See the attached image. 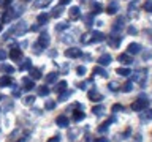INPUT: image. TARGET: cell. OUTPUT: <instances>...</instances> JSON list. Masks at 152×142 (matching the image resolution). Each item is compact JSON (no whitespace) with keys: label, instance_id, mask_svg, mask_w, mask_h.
I'll use <instances>...</instances> for the list:
<instances>
[{"label":"cell","instance_id":"7dc6e473","mask_svg":"<svg viewBox=\"0 0 152 142\" xmlns=\"http://www.w3.org/2000/svg\"><path fill=\"white\" fill-rule=\"evenodd\" d=\"M86 73H87V70H86V66H78V68H76V74H79V76H84Z\"/></svg>","mask_w":152,"mask_h":142},{"label":"cell","instance_id":"be15d7a7","mask_svg":"<svg viewBox=\"0 0 152 142\" xmlns=\"http://www.w3.org/2000/svg\"><path fill=\"white\" fill-rule=\"evenodd\" d=\"M2 28H3V24H2V22H0V32H2Z\"/></svg>","mask_w":152,"mask_h":142},{"label":"cell","instance_id":"e575fe53","mask_svg":"<svg viewBox=\"0 0 152 142\" xmlns=\"http://www.w3.org/2000/svg\"><path fill=\"white\" fill-rule=\"evenodd\" d=\"M22 84H24V87H26L27 90H32V88H35V84H33V80H32V79H27V78H24Z\"/></svg>","mask_w":152,"mask_h":142},{"label":"cell","instance_id":"6125c7cd","mask_svg":"<svg viewBox=\"0 0 152 142\" xmlns=\"http://www.w3.org/2000/svg\"><path fill=\"white\" fill-rule=\"evenodd\" d=\"M2 99H5V96H3V95H2V93H0V101H2Z\"/></svg>","mask_w":152,"mask_h":142},{"label":"cell","instance_id":"60d3db41","mask_svg":"<svg viewBox=\"0 0 152 142\" xmlns=\"http://www.w3.org/2000/svg\"><path fill=\"white\" fill-rule=\"evenodd\" d=\"M132 90H133V84L132 82H125V84L122 85V92L124 93H130Z\"/></svg>","mask_w":152,"mask_h":142},{"label":"cell","instance_id":"4fadbf2b","mask_svg":"<svg viewBox=\"0 0 152 142\" xmlns=\"http://www.w3.org/2000/svg\"><path fill=\"white\" fill-rule=\"evenodd\" d=\"M87 96H89L90 101H102V99H103V95L100 93L98 90H95V88L90 90V92L87 93Z\"/></svg>","mask_w":152,"mask_h":142},{"label":"cell","instance_id":"4dcf8cb0","mask_svg":"<svg viewBox=\"0 0 152 142\" xmlns=\"http://www.w3.org/2000/svg\"><path fill=\"white\" fill-rule=\"evenodd\" d=\"M57 76H59L57 73H49V74L45 78V80H46L48 84H54V82H57Z\"/></svg>","mask_w":152,"mask_h":142},{"label":"cell","instance_id":"ba28073f","mask_svg":"<svg viewBox=\"0 0 152 142\" xmlns=\"http://www.w3.org/2000/svg\"><path fill=\"white\" fill-rule=\"evenodd\" d=\"M124 24H125V17H122V16H119L117 17V21L113 24V33H119L124 28Z\"/></svg>","mask_w":152,"mask_h":142},{"label":"cell","instance_id":"f1b7e54d","mask_svg":"<svg viewBox=\"0 0 152 142\" xmlns=\"http://www.w3.org/2000/svg\"><path fill=\"white\" fill-rule=\"evenodd\" d=\"M37 21L40 25H45V24L49 21V14H46V13H41V14H38V17H37Z\"/></svg>","mask_w":152,"mask_h":142},{"label":"cell","instance_id":"6f0895ef","mask_svg":"<svg viewBox=\"0 0 152 142\" xmlns=\"http://www.w3.org/2000/svg\"><path fill=\"white\" fill-rule=\"evenodd\" d=\"M130 134H132V130H130V128H127L125 133H124V137H125V136H130Z\"/></svg>","mask_w":152,"mask_h":142},{"label":"cell","instance_id":"003e7915","mask_svg":"<svg viewBox=\"0 0 152 142\" xmlns=\"http://www.w3.org/2000/svg\"><path fill=\"white\" fill-rule=\"evenodd\" d=\"M26 2H28V0H26Z\"/></svg>","mask_w":152,"mask_h":142},{"label":"cell","instance_id":"5bb4252c","mask_svg":"<svg viewBox=\"0 0 152 142\" xmlns=\"http://www.w3.org/2000/svg\"><path fill=\"white\" fill-rule=\"evenodd\" d=\"M127 52L130 55H136V54H140V52H141V46L138 44V43H130L128 47H127Z\"/></svg>","mask_w":152,"mask_h":142},{"label":"cell","instance_id":"1f68e13d","mask_svg":"<svg viewBox=\"0 0 152 142\" xmlns=\"http://www.w3.org/2000/svg\"><path fill=\"white\" fill-rule=\"evenodd\" d=\"M37 90H38V95H40V96H48V95L51 93V90L48 88L46 85H41V87H38Z\"/></svg>","mask_w":152,"mask_h":142},{"label":"cell","instance_id":"4316f807","mask_svg":"<svg viewBox=\"0 0 152 142\" xmlns=\"http://www.w3.org/2000/svg\"><path fill=\"white\" fill-rule=\"evenodd\" d=\"M62 13H64V5H59V7L52 8L51 16H52V17H60V16H62Z\"/></svg>","mask_w":152,"mask_h":142},{"label":"cell","instance_id":"f5cc1de1","mask_svg":"<svg viewBox=\"0 0 152 142\" xmlns=\"http://www.w3.org/2000/svg\"><path fill=\"white\" fill-rule=\"evenodd\" d=\"M11 2H13V0H0V5H2V7H10Z\"/></svg>","mask_w":152,"mask_h":142},{"label":"cell","instance_id":"ac0fdd59","mask_svg":"<svg viewBox=\"0 0 152 142\" xmlns=\"http://www.w3.org/2000/svg\"><path fill=\"white\" fill-rule=\"evenodd\" d=\"M28 74H30V78L32 79H40V78H43V73H41V68H32L28 70Z\"/></svg>","mask_w":152,"mask_h":142},{"label":"cell","instance_id":"ab89813d","mask_svg":"<svg viewBox=\"0 0 152 142\" xmlns=\"http://www.w3.org/2000/svg\"><path fill=\"white\" fill-rule=\"evenodd\" d=\"M68 27H70V22H60V24H57V25H56V30L62 32V30H66Z\"/></svg>","mask_w":152,"mask_h":142},{"label":"cell","instance_id":"8d00e7d4","mask_svg":"<svg viewBox=\"0 0 152 142\" xmlns=\"http://www.w3.org/2000/svg\"><path fill=\"white\" fill-rule=\"evenodd\" d=\"M81 43H83V44H89V43H92V33H84V35L81 36Z\"/></svg>","mask_w":152,"mask_h":142},{"label":"cell","instance_id":"816d5d0a","mask_svg":"<svg viewBox=\"0 0 152 142\" xmlns=\"http://www.w3.org/2000/svg\"><path fill=\"white\" fill-rule=\"evenodd\" d=\"M127 30H128V33H130V35H136V33H138V30H136V28L133 27V25H128Z\"/></svg>","mask_w":152,"mask_h":142},{"label":"cell","instance_id":"d6986e66","mask_svg":"<svg viewBox=\"0 0 152 142\" xmlns=\"http://www.w3.org/2000/svg\"><path fill=\"white\" fill-rule=\"evenodd\" d=\"M66 87H68V84H66V80H59L56 85H54V90L57 93H62V92H65Z\"/></svg>","mask_w":152,"mask_h":142},{"label":"cell","instance_id":"94428289","mask_svg":"<svg viewBox=\"0 0 152 142\" xmlns=\"http://www.w3.org/2000/svg\"><path fill=\"white\" fill-rule=\"evenodd\" d=\"M18 142H27V137H21V139H19Z\"/></svg>","mask_w":152,"mask_h":142},{"label":"cell","instance_id":"8fae6325","mask_svg":"<svg viewBox=\"0 0 152 142\" xmlns=\"http://www.w3.org/2000/svg\"><path fill=\"white\" fill-rule=\"evenodd\" d=\"M117 60L124 65H132L133 63V55H130L128 52H124V54H121L117 57Z\"/></svg>","mask_w":152,"mask_h":142},{"label":"cell","instance_id":"d590c367","mask_svg":"<svg viewBox=\"0 0 152 142\" xmlns=\"http://www.w3.org/2000/svg\"><path fill=\"white\" fill-rule=\"evenodd\" d=\"M116 73L119 76H132V70L130 68H117Z\"/></svg>","mask_w":152,"mask_h":142},{"label":"cell","instance_id":"e7e4bbea","mask_svg":"<svg viewBox=\"0 0 152 142\" xmlns=\"http://www.w3.org/2000/svg\"><path fill=\"white\" fill-rule=\"evenodd\" d=\"M83 2H87V0H83Z\"/></svg>","mask_w":152,"mask_h":142},{"label":"cell","instance_id":"ee69618b","mask_svg":"<svg viewBox=\"0 0 152 142\" xmlns=\"http://www.w3.org/2000/svg\"><path fill=\"white\" fill-rule=\"evenodd\" d=\"M108 88L111 90V92H116V90H119V84L114 82V80H111V82L108 84Z\"/></svg>","mask_w":152,"mask_h":142},{"label":"cell","instance_id":"484cf974","mask_svg":"<svg viewBox=\"0 0 152 142\" xmlns=\"http://www.w3.org/2000/svg\"><path fill=\"white\" fill-rule=\"evenodd\" d=\"M117 11H119V7H117L116 2H111V3L106 7V13H108V14H116Z\"/></svg>","mask_w":152,"mask_h":142},{"label":"cell","instance_id":"7bdbcfd3","mask_svg":"<svg viewBox=\"0 0 152 142\" xmlns=\"http://www.w3.org/2000/svg\"><path fill=\"white\" fill-rule=\"evenodd\" d=\"M121 111H124V106H122V104H113V107H111V112H113V114L121 112Z\"/></svg>","mask_w":152,"mask_h":142},{"label":"cell","instance_id":"7402d4cb","mask_svg":"<svg viewBox=\"0 0 152 142\" xmlns=\"http://www.w3.org/2000/svg\"><path fill=\"white\" fill-rule=\"evenodd\" d=\"M79 133H81V130L79 128H73V130H68V141H76L78 139V136H79Z\"/></svg>","mask_w":152,"mask_h":142},{"label":"cell","instance_id":"db71d44e","mask_svg":"<svg viewBox=\"0 0 152 142\" xmlns=\"http://www.w3.org/2000/svg\"><path fill=\"white\" fill-rule=\"evenodd\" d=\"M13 96H19V95H21V90H19L18 87H16V85H14V88H13Z\"/></svg>","mask_w":152,"mask_h":142},{"label":"cell","instance_id":"f35d334b","mask_svg":"<svg viewBox=\"0 0 152 142\" xmlns=\"http://www.w3.org/2000/svg\"><path fill=\"white\" fill-rule=\"evenodd\" d=\"M102 112H104V107L102 106V104H97V106L92 107V114H95V115H100Z\"/></svg>","mask_w":152,"mask_h":142},{"label":"cell","instance_id":"91938a15","mask_svg":"<svg viewBox=\"0 0 152 142\" xmlns=\"http://www.w3.org/2000/svg\"><path fill=\"white\" fill-rule=\"evenodd\" d=\"M141 141H142V136H141V134H138V136H136V141H135V142H141Z\"/></svg>","mask_w":152,"mask_h":142},{"label":"cell","instance_id":"bcb514c9","mask_svg":"<svg viewBox=\"0 0 152 142\" xmlns=\"http://www.w3.org/2000/svg\"><path fill=\"white\" fill-rule=\"evenodd\" d=\"M45 109H48V111H52V109H56V101H46Z\"/></svg>","mask_w":152,"mask_h":142},{"label":"cell","instance_id":"d6a6232c","mask_svg":"<svg viewBox=\"0 0 152 142\" xmlns=\"http://www.w3.org/2000/svg\"><path fill=\"white\" fill-rule=\"evenodd\" d=\"M30 68H32V60L30 59H26L22 62V65L19 66V70H21V71H26V70H30Z\"/></svg>","mask_w":152,"mask_h":142},{"label":"cell","instance_id":"11a10c76","mask_svg":"<svg viewBox=\"0 0 152 142\" xmlns=\"http://www.w3.org/2000/svg\"><path fill=\"white\" fill-rule=\"evenodd\" d=\"M48 142H60V137H59V136H54V137H51Z\"/></svg>","mask_w":152,"mask_h":142},{"label":"cell","instance_id":"681fc988","mask_svg":"<svg viewBox=\"0 0 152 142\" xmlns=\"http://www.w3.org/2000/svg\"><path fill=\"white\" fill-rule=\"evenodd\" d=\"M89 85H90V80H86V82L78 84V87H79V88H83V90H86V87H89Z\"/></svg>","mask_w":152,"mask_h":142},{"label":"cell","instance_id":"e0dca14e","mask_svg":"<svg viewBox=\"0 0 152 142\" xmlns=\"http://www.w3.org/2000/svg\"><path fill=\"white\" fill-rule=\"evenodd\" d=\"M111 60H113V57L109 55V54H103V55L98 59V65H100V66H108L109 63H111Z\"/></svg>","mask_w":152,"mask_h":142},{"label":"cell","instance_id":"277c9868","mask_svg":"<svg viewBox=\"0 0 152 142\" xmlns=\"http://www.w3.org/2000/svg\"><path fill=\"white\" fill-rule=\"evenodd\" d=\"M106 43L109 44V47H114V49H117L119 46H121L122 43V38L117 35V33H111L108 38H106Z\"/></svg>","mask_w":152,"mask_h":142},{"label":"cell","instance_id":"8992f818","mask_svg":"<svg viewBox=\"0 0 152 142\" xmlns=\"http://www.w3.org/2000/svg\"><path fill=\"white\" fill-rule=\"evenodd\" d=\"M146 73L147 71L146 70H142V71H136V73H132V80H135V82L138 84H144L146 82Z\"/></svg>","mask_w":152,"mask_h":142},{"label":"cell","instance_id":"836d02e7","mask_svg":"<svg viewBox=\"0 0 152 142\" xmlns=\"http://www.w3.org/2000/svg\"><path fill=\"white\" fill-rule=\"evenodd\" d=\"M71 93H73L71 90H65V92H62V93L59 95V101H64V103H65L66 99L71 96Z\"/></svg>","mask_w":152,"mask_h":142},{"label":"cell","instance_id":"cb8c5ba5","mask_svg":"<svg viewBox=\"0 0 152 142\" xmlns=\"http://www.w3.org/2000/svg\"><path fill=\"white\" fill-rule=\"evenodd\" d=\"M13 84V78L11 76H2L0 78V87H8Z\"/></svg>","mask_w":152,"mask_h":142},{"label":"cell","instance_id":"d4e9b609","mask_svg":"<svg viewBox=\"0 0 152 142\" xmlns=\"http://www.w3.org/2000/svg\"><path fill=\"white\" fill-rule=\"evenodd\" d=\"M51 5V0H37L33 2V8H46Z\"/></svg>","mask_w":152,"mask_h":142},{"label":"cell","instance_id":"6da1fadb","mask_svg":"<svg viewBox=\"0 0 152 142\" xmlns=\"http://www.w3.org/2000/svg\"><path fill=\"white\" fill-rule=\"evenodd\" d=\"M27 24L26 22H24V21H21V22H19L18 24V25H14L13 28H10V30L7 32V33H5V35H3V38H5V40H7V38L10 36V35H14V36H21V35H24V33H26L27 32Z\"/></svg>","mask_w":152,"mask_h":142},{"label":"cell","instance_id":"74e56055","mask_svg":"<svg viewBox=\"0 0 152 142\" xmlns=\"http://www.w3.org/2000/svg\"><path fill=\"white\" fill-rule=\"evenodd\" d=\"M26 106H33V103H35V96L33 95H28V96L24 98V101H22Z\"/></svg>","mask_w":152,"mask_h":142},{"label":"cell","instance_id":"44dd1931","mask_svg":"<svg viewBox=\"0 0 152 142\" xmlns=\"http://www.w3.org/2000/svg\"><path fill=\"white\" fill-rule=\"evenodd\" d=\"M103 40H106V36L102 32H92V43H102Z\"/></svg>","mask_w":152,"mask_h":142},{"label":"cell","instance_id":"2e32d148","mask_svg":"<svg viewBox=\"0 0 152 142\" xmlns=\"http://www.w3.org/2000/svg\"><path fill=\"white\" fill-rule=\"evenodd\" d=\"M140 118L142 122H149V120H152V109H144V111H141L140 112Z\"/></svg>","mask_w":152,"mask_h":142},{"label":"cell","instance_id":"f6af8a7d","mask_svg":"<svg viewBox=\"0 0 152 142\" xmlns=\"http://www.w3.org/2000/svg\"><path fill=\"white\" fill-rule=\"evenodd\" d=\"M73 40H75V38H73V35H64V36H62V41H64V43H66V44H70V43H73Z\"/></svg>","mask_w":152,"mask_h":142},{"label":"cell","instance_id":"30bf717a","mask_svg":"<svg viewBox=\"0 0 152 142\" xmlns=\"http://www.w3.org/2000/svg\"><path fill=\"white\" fill-rule=\"evenodd\" d=\"M8 57H10V59H11L13 62H18V60L22 59V51L19 49V47H13L11 52L8 54Z\"/></svg>","mask_w":152,"mask_h":142},{"label":"cell","instance_id":"3957f363","mask_svg":"<svg viewBox=\"0 0 152 142\" xmlns=\"http://www.w3.org/2000/svg\"><path fill=\"white\" fill-rule=\"evenodd\" d=\"M147 107H149V101H147L144 96L136 99V101H133L132 106H130V109L135 111V112H141V111H144V109H147Z\"/></svg>","mask_w":152,"mask_h":142},{"label":"cell","instance_id":"b9f144b4","mask_svg":"<svg viewBox=\"0 0 152 142\" xmlns=\"http://www.w3.org/2000/svg\"><path fill=\"white\" fill-rule=\"evenodd\" d=\"M142 8H144L146 13H152V0H146L144 5H142Z\"/></svg>","mask_w":152,"mask_h":142},{"label":"cell","instance_id":"9a60e30c","mask_svg":"<svg viewBox=\"0 0 152 142\" xmlns=\"http://www.w3.org/2000/svg\"><path fill=\"white\" fill-rule=\"evenodd\" d=\"M10 9H11V13H13L14 17H19L24 13V7H22V5H10Z\"/></svg>","mask_w":152,"mask_h":142},{"label":"cell","instance_id":"f907efd6","mask_svg":"<svg viewBox=\"0 0 152 142\" xmlns=\"http://www.w3.org/2000/svg\"><path fill=\"white\" fill-rule=\"evenodd\" d=\"M8 57V54H7V51H3V49H0V62H3L5 59Z\"/></svg>","mask_w":152,"mask_h":142},{"label":"cell","instance_id":"7c38bea8","mask_svg":"<svg viewBox=\"0 0 152 142\" xmlns=\"http://www.w3.org/2000/svg\"><path fill=\"white\" fill-rule=\"evenodd\" d=\"M56 125L60 126V128H68V125H70L68 117H66V115H59L56 118Z\"/></svg>","mask_w":152,"mask_h":142},{"label":"cell","instance_id":"f546056e","mask_svg":"<svg viewBox=\"0 0 152 142\" xmlns=\"http://www.w3.org/2000/svg\"><path fill=\"white\" fill-rule=\"evenodd\" d=\"M0 71H3V73H7V74H11L13 71H14V66L7 65V63H2V65H0Z\"/></svg>","mask_w":152,"mask_h":142},{"label":"cell","instance_id":"52a82bcc","mask_svg":"<svg viewBox=\"0 0 152 142\" xmlns=\"http://www.w3.org/2000/svg\"><path fill=\"white\" fill-rule=\"evenodd\" d=\"M68 17H70V21H78V19H81V9H79V7H71L68 9Z\"/></svg>","mask_w":152,"mask_h":142},{"label":"cell","instance_id":"9f6ffc18","mask_svg":"<svg viewBox=\"0 0 152 142\" xmlns=\"http://www.w3.org/2000/svg\"><path fill=\"white\" fill-rule=\"evenodd\" d=\"M94 142H109V139H106V137H100V139H95Z\"/></svg>","mask_w":152,"mask_h":142},{"label":"cell","instance_id":"680465c9","mask_svg":"<svg viewBox=\"0 0 152 142\" xmlns=\"http://www.w3.org/2000/svg\"><path fill=\"white\" fill-rule=\"evenodd\" d=\"M71 2V0H60V5H64V7H65V5H68Z\"/></svg>","mask_w":152,"mask_h":142},{"label":"cell","instance_id":"7a4b0ae2","mask_svg":"<svg viewBox=\"0 0 152 142\" xmlns=\"http://www.w3.org/2000/svg\"><path fill=\"white\" fill-rule=\"evenodd\" d=\"M49 35H48V33L46 32H43L41 33V35H40V38H38V43H37V46H35V52H37V54H40V52H41V49H46V47L48 46H49Z\"/></svg>","mask_w":152,"mask_h":142},{"label":"cell","instance_id":"603a6c76","mask_svg":"<svg viewBox=\"0 0 152 142\" xmlns=\"http://www.w3.org/2000/svg\"><path fill=\"white\" fill-rule=\"evenodd\" d=\"M92 73H94V74H97V76H102V78H108V71L104 70L103 66H100V65H98V66H95Z\"/></svg>","mask_w":152,"mask_h":142},{"label":"cell","instance_id":"83f0119b","mask_svg":"<svg viewBox=\"0 0 152 142\" xmlns=\"http://www.w3.org/2000/svg\"><path fill=\"white\" fill-rule=\"evenodd\" d=\"M84 118H86V114H84L83 111H75V112H73V120H75L76 123H78V122H83Z\"/></svg>","mask_w":152,"mask_h":142},{"label":"cell","instance_id":"ffe728a7","mask_svg":"<svg viewBox=\"0 0 152 142\" xmlns=\"http://www.w3.org/2000/svg\"><path fill=\"white\" fill-rule=\"evenodd\" d=\"M140 7H141L140 0H130V3H128V13H135Z\"/></svg>","mask_w":152,"mask_h":142},{"label":"cell","instance_id":"03108f58","mask_svg":"<svg viewBox=\"0 0 152 142\" xmlns=\"http://www.w3.org/2000/svg\"><path fill=\"white\" fill-rule=\"evenodd\" d=\"M0 112H2V109H0Z\"/></svg>","mask_w":152,"mask_h":142},{"label":"cell","instance_id":"c3c4849f","mask_svg":"<svg viewBox=\"0 0 152 142\" xmlns=\"http://www.w3.org/2000/svg\"><path fill=\"white\" fill-rule=\"evenodd\" d=\"M103 11V7L100 3H94V14H98Z\"/></svg>","mask_w":152,"mask_h":142},{"label":"cell","instance_id":"5b68a950","mask_svg":"<svg viewBox=\"0 0 152 142\" xmlns=\"http://www.w3.org/2000/svg\"><path fill=\"white\" fill-rule=\"evenodd\" d=\"M65 57H68V59H78V57H83V51L78 49V47H70V49L65 51Z\"/></svg>","mask_w":152,"mask_h":142},{"label":"cell","instance_id":"9c48e42d","mask_svg":"<svg viewBox=\"0 0 152 142\" xmlns=\"http://www.w3.org/2000/svg\"><path fill=\"white\" fill-rule=\"evenodd\" d=\"M114 122H116V115H111L106 122L102 123V125L97 128V131H98V133H106V131H108V126L111 125V123H114Z\"/></svg>","mask_w":152,"mask_h":142}]
</instances>
